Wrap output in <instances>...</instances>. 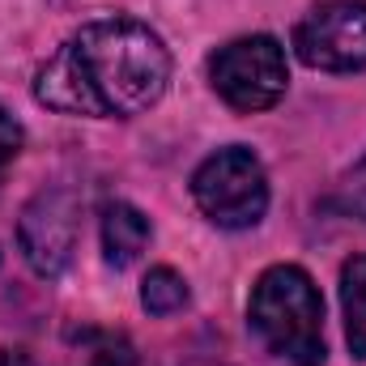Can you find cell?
I'll return each instance as SVG.
<instances>
[{"mask_svg":"<svg viewBox=\"0 0 366 366\" xmlns=\"http://www.w3.org/2000/svg\"><path fill=\"white\" fill-rule=\"evenodd\" d=\"M141 302L149 315H175L187 307V281H183L175 269H149L145 281H141Z\"/></svg>","mask_w":366,"mask_h":366,"instance_id":"cell-9","label":"cell"},{"mask_svg":"<svg viewBox=\"0 0 366 366\" xmlns=\"http://www.w3.org/2000/svg\"><path fill=\"white\" fill-rule=\"evenodd\" d=\"M341 307H345V337L354 358H366V256L345 260L341 269Z\"/></svg>","mask_w":366,"mask_h":366,"instance_id":"cell-8","label":"cell"},{"mask_svg":"<svg viewBox=\"0 0 366 366\" xmlns=\"http://www.w3.org/2000/svg\"><path fill=\"white\" fill-rule=\"evenodd\" d=\"M77 226H81V200L73 187H43L17 222V243L26 264L39 277H60L73 264L77 252Z\"/></svg>","mask_w":366,"mask_h":366,"instance_id":"cell-6","label":"cell"},{"mask_svg":"<svg viewBox=\"0 0 366 366\" xmlns=\"http://www.w3.org/2000/svg\"><path fill=\"white\" fill-rule=\"evenodd\" d=\"M171 86L167 43L132 17L81 26L34 77V98L64 115L128 119L149 111Z\"/></svg>","mask_w":366,"mask_h":366,"instance_id":"cell-1","label":"cell"},{"mask_svg":"<svg viewBox=\"0 0 366 366\" xmlns=\"http://www.w3.org/2000/svg\"><path fill=\"white\" fill-rule=\"evenodd\" d=\"M294 51L302 64L324 69V73L366 69V0L315 4L294 26Z\"/></svg>","mask_w":366,"mask_h":366,"instance_id":"cell-5","label":"cell"},{"mask_svg":"<svg viewBox=\"0 0 366 366\" xmlns=\"http://www.w3.org/2000/svg\"><path fill=\"white\" fill-rule=\"evenodd\" d=\"M209 81L222 94V102H230L234 111H247V115L269 111L290 81L285 51L273 34L234 39V43L217 47V56L209 60Z\"/></svg>","mask_w":366,"mask_h":366,"instance_id":"cell-4","label":"cell"},{"mask_svg":"<svg viewBox=\"0 0 366 366\" xmlns=\"http://www.w3.org/2000/svg\"><path fill=\"white\" fill-rule=\"evenodd\" d=\"M145 247H149V217L137 204H124V200L107 204L102 209V252H107V264L128 269Z\"/></svg>","mask_w":366,"mask_h":366,"instance_id":"cell-7","label":"cell"},{"mask_svg":"<svg viewBox=\"0 0 366 366\" xmlns=\"http://www.w3.org/2000/svg\"><path fill=\"white\" fill-rule=\"evenodd\" d=\"M21 154V124L13 119V111L0 102V167H9Z\"/></svg>","mask_w":366,"mask_h":366,"instance_id":"cell-12","label":"cell"},{"mask_svg":"<svg viewBox=\"0 0 366 366\" xmlns=\"http://www.w3.org/2000/svg\"><path fill=\"white\" fill-rule=\"evenodd\" d=\"M183 366H217V362H183Z\"/></svg>","mask_w":366,"mask_h":366,"instance_id":"cell-14","label":"cell"},{"mask_svg":"<svg viewBox=\"0 0 366 366\" xmlns=\"http://www.w3.org/2000/svg\"><path fill=\"white\" fill-rule=\"evenodd\" d=\"M192 196L200 213L222 230H247L269 209V175L260 158L243 145H226L204 158L192 175Z\"/></svg>","mask_w":366,"mask_h":366,"instance_id":"cell-3","label":"cell"},{"mask_svg":"<svg viewBox=\"0 0 366 366\" xmlns=\"http://www.w3.org/2000/svg\"><path fill=\"white\" fill-rule=\"evenodd\" d=\"M0 366H34L21 350H0Z\"/></svg>","mask_w":366,"mask_h":366,"instance_id":"cell-13","label":"cell"},{"mask_svg":"<svg viewBox=\"0 0 366 366\" xmlns=\"http://www.w3.org/2000/svg\"><path fill=\"white\" fill-rule=\"evenodd\" d=\"M337 204H341L350 217H362V222H366V158L354 167V171H350V175H345Z\"/></svg>","mask_w":366,"mask_h":366,"instance_id":"cell-11","label":"cell"},{"mask_svg":"<svg viewBox=\"0 0 366 366\" xmlns=\"http://www.w3.org/2000/svg\"><path fill=\"white\" fill-rule=\"evenodd\" d=\"M90 341V366H137V350L115 332H86Z\"/></svg>","mask_w":366,"mask_h":366,"instance_id":"cell-10","label":"cell"},{"mask_svg":"<svg viewBox=\"0 0 366 366\" xmlns=\"http://www.w3.org/2000/svg\"><path fill=\"white\" fill-rule=\"evenodd\" d=\"M247 320L256 337L273 350L277 358L294 366H324V298L315 281L298 264H273L260 273L252 290Z\"/></svg>","mask_w":366,"mask_h":366,"instance_id":"cell-2","label":"cell"}]
</instances>
